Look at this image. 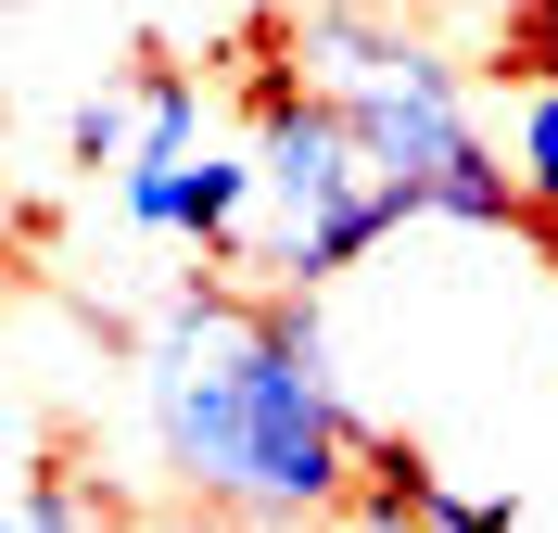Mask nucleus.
<instances>
[{"label": "nucleus", "mask_w": 558, "mask_h": 533, "mask_svg": "<svg viewBox=\"0 0 558 533\" xmlns=\"http://www.w3.org/2000/svg\"><path fill=\"white\" fill-rule=\"evenodd\" d=\"M432 533H521V496H457Z\"/></svg>", "instance_id": "obj_11"}, {"label": "nucleus", "mask_w": 558, "mask_h": 533, "mask_svg": "<svg viewBox=\"0 0 558 533\" xmlns=\"http://www.w3.org/2000/svg\"><path fill=\"white\" fill-rule=\"evenodd\" d=\"M292 51H305V76L368 128V153L393 166V191H407L418 216H457V229H533V216H521V166L483 141L457 51H432L418 26H393V13H355V0L305 13Z\"/></svg>", "instance_id": "obj_2"}, {"label": "nucleus", "mask_w": 558, "mask_h": 533, "mask_svg": "<svg viewBox=\"0 0 558 533\" xmlns=\"http://www.w3.org/2000/svg\"><path fill=\"white\" fill-rule=\"evenodd\" d=\"M495 89H558V0H508V26H495Z\"/></svg>", "instance_id": "obj_10"}, {"label": "nucleus", "mask_w": 558, "mask_h": 533, "mask_svg": "<svg viewBox=\"0 0 558 533\" xmlns=\"http://www.w3.org/2000/svg\"><path fill=\"white\" fill-rule=\"evenodd\" d=\"M508 166H521V216L546 242L558 229V89H508Z\"/></svg>", "instance_id": "obj_7"}, {"label": "nucleus", "mask_w": 558, "mask_h": 533, "mask_svg": "<svg viewBox=\"0 0 558 533\" xmlns=\"http://www.w3.org/2000/svg\"><path fill=\"white\" fill-rule=\"evenodd\" d=\"M0 533H114V496L76 483L64 458H38L26 483H13V521H0Z\"/></svg>", "instance_id": "obj_9"}, {"label": "nucleus", "mask_w": 558, "mask_h": 533, "mask_svg": "<svg viewBox=\"0 0 558 533\" xmlns=\"http://www.w3.org/2000/svg\"><path fill=\"white\" fill-rule=\"evenodd\" d=\"M178 153H204V76L191 64H140V153L128 166H178Z\"/></svg>", "instance_id": "obj_8"}, {"label": "nucleus", "mask_w": 558, "mask_h": 533, "mask_svg": "<svg viewBox=\"0 0 558 533\" xmlns=\"http://www.w3.org/2000/svg\"><path fill=\"white\" fill-rule=\"evenodd\" d=\"M546 267H558V229H546Z\"/></svg>", "instance_id": "obj_13"}, {"label": "nucleus", "mask_w": 558, "mask_h": 533, "mask_svg": "<svg viewBox=\"0 0 558 533\" xmlns=\"http://www.w3.org/2000/svg\"><path fill=\"white\" fill-rule=\"evenodd\" d=\"M445 508H457V483L432 470L418 432H368V445H355V508H343V521H368V533H432Z\"/></svg>", "instance_id": "obj_5"}, {"label": "nucleus", "mask_w": 558, "mask_h": 533, "mask_svg": "<svg viewBox=\"0 0 558 533\" xmlns=\"http://www.w3.org/2000/svg\"><path fill=\"white\" fill-rule=\"evenodd\" d=\"M292 64H305L292 38L254 64V178H267V204H254L242 267H254L267 292L343 280V267H368V254L418 216L407 191H393V166L368 153V128H355L317 76H292Z\"/></svg>", "instance_id": "obj_3"}, {"label": "nucleus", "mask_w": 558, "mask_h": 533, "mask_svg": "<svg viewBox=\"0 0 558 533\" xmlns=\"http://www.w3.org/2000/svg\"><path fill=\"white\" fill-rule=\"evenodd\" d=\"M140 432L166 483L204 521L292 533V521H343L355 508V445L368 420L343 407V355L317 292L267 280H191L153 305L140 330Z\"/></svg>", "instance_id": "obj_1"}, {"label": "nucleus", "mask_w": 558, "mask_h": 533, "mask_svg": "<svg viewBox=\"0 0 558 533\" xmlns=\"http://www.w3.org/2000/svg\"><path fill=\"white\" fill-rule=\"evenodd\" d=\"M128 153H140V64L128 76H102L89 102L64 114V166H89V178H128Z\"/></svg>", "instance_id": "obj_6"}, {"label": "nucleus", "mask_w": 558, "mask_h": 533, "mask_svg": "<svg viewBox=\"0 0 558 533\" xmlns=\"http://www.w3.org/2000/svg\"><path fill=\"white\" fill-rule=\"evenodd\" d=\"M254 204H267L254 141H242V153L204 141V153H178V166H128V178H114V216H128V229H153V242H191L204 267H242Z\"/></svg>", "instance_id": "obj_4"}, {"label": "nucleus", "mask_w": 558, "mask_h": 533, "mask_svg": "<svg viewBox=\"0 0 558 533\" xmlns=\"http://www.w3.org/2000/svg\"><path fill=\"white\" fill-rule=\"evenodd\" d=\"M292 533H368V521H292Z\"/></svg>", "instance_id": "obj_12"}]
</instances>
